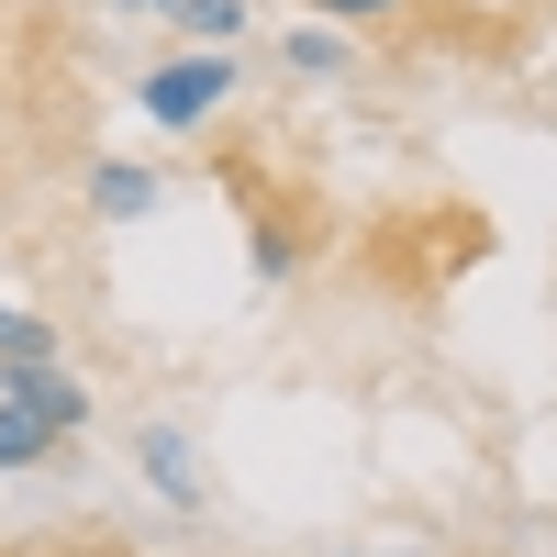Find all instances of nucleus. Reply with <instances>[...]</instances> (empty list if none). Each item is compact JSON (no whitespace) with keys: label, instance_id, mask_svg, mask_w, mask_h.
Masks as SVG:
<instances>
[{"label":"nucleus","instance_id":"1a4fd4ad","mask_svg":"<svg viewBox=\"0 0 557 557\" xmlns=\"http://www.w3.org/2000/svg\"><path fill=\"white\" fill-rule=\"evenodd\" d=\"M178 34H246V0H178Z\"/></svg>","mask_w":557,"mask_h":557},{"label":"nucleus","instance_id":"6e6552de","mask_svg":"<svg viewBox=\"0 0 557 557\" xmlns=\"http://www.w3.org/2000/svg\"><path fill=\"white\" fill-rule=\"evenodd\" d=\"M401 12H424V0H312V23H335V34H368V23H401Z\"/></svg>","mask_w":557,"mask_h":557},{"label":"nucleus","instance_id":"f03ea898","mask_svg":"<svg viewBox=\"0 0 557 557\" xmlns=\"http://www.w3.org/2000/svg\"><path fill=\"white\" fill-rule=\"evenodd\" d=\"M0 401H23V412H34V424H45V435H57V446H67V435L89 424V391L67 380V357H57V368H12V380H0Z\"/></svg>","mask_w":557,"mask_h":557},{"label":"nucleus","instance_id":"f8f14e48","mask_svg":"<svg viewBox=\"0 0 557 557\" xmlns=\"http://www.w3.org/2000/svg\"><path fill=\"white\" fill-rule=\"evenodd\" d=\"M134 12H168V23H178V0H134Z\"/></svg>","mask_w":557,"mask_h":557},{"label":"nucleus","instance_id":"39448f33","mask_svg":"<svg viewBox=\"0 0 557 557\" xmlns=\"http://www.w3.org/2000/svg\"><path fill=\"white\" fill-rule=\"evenodd\" d=\"M278 67H290V78H346L357 45H346L335 23H290V34H278Z\"/></svg>","mask_w":557,"mask_h":557},{"label":"nucleus","instance_id":"9d476101","mask_svg":"<svg viewBox=\"0 0 557 557\" xmlns=\"http://www.w3.org/2000/svg\"><path fill=\"white\" fill-rule=\"evenodd\" d=\"M301 268V235H278V223H268V235H257V278H290Z\"/></svg>","mask_w":557,"mask_h":557},{"label":"nucleus","instance_id":"20e7f679","mask_svg":"<svg viewBox=\"0 0 557 557\" xmlns=\"http://www.w3.org/2000/svg\"><path fill=\"white\" fill-rule=\"evenodd\" d=\"M89 212H101V223H146V212H157V168L101 157V168H89Z\"/></svg>","mask_w":557,"mask_h":557},{"label":"nucleus","instance_id":"7ed1b4c3","mask_svg":"<svg viewBox=\"0 0 557 557\" xmlns=\"http://www.w3.org/2000/svg\"><path fill=\"white\" fill-rule=\"evenodd\" d=\"M134 469H146V480H157V491L178 502V513L201 502V446L178 435V424H146V435H134Z\"/></svg>","mask_w":557,"mask_h":557},{"label":"nucleus","instance_id":"0eeeda50","mask_svg":"<svg viewBox=\"0 0 557 557\" xmlns=\"http://www.w3.org/2000/svg\"><path fill=\"white\" fill-rule=\"evenodd\" d=\"M45 457H57V435H45L23 401H0V469H45Z\"/></svg>","mask_w":557,"mask_h":557},{"label":"nucleus","instance_id":"9b49d317","mask_svg":"<svg viewBox=\"0 0 557 557\" xmlns=\"http://www.w3.org/2000/svg\"><path fill=\"white\" fill-rule=\"evenodd\" d=\"M0 557H67V546H0Z\"/></svg>","mask_w":557,"mask_h":557},{"label":"nucleus","instance_id":"423d86ee","mask_svg":"<svg viewBox=\"0 0 557 557\" xmlns=\"http://www.w3.org/2000/svg\"><path fill=\"white\" fill-rule=\"evenodd\" d=\"M12 368H57V323L0 301V380H12Z\"/></svg>","mask_w":557,"mask_h":557},{"label":"nucleus","instance_id":"f257e3e1","mask_svg":"<svg viewBox=\"0 0 557 557\" xmlns=\"http://www.w3.org/2000/svg\"><path fill=\"white\" fill-rule=\"evenodd\" d=\"M223 101H235V57H223V45H201V57H168V67H146V112H157L168 134H201Z\"/></svg>","mask_w":557,"mask_h":557}]
</instances>
